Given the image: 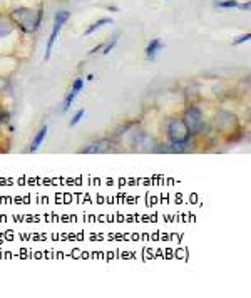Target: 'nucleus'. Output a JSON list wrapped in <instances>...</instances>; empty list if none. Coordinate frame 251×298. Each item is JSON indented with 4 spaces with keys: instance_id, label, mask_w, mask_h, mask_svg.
<instances>
[{
    "instance_id": "obj_12",
    "label": "nucleus",
    "mask_w": 251,
    "mask_h": 298,
    "mask_svg": "<svg viewBox=\"0 0 251 298\" xmlns=\"http://www.w3.org/2000/svg\"><path fill=\"white\" fill-rule=\"evenodd\" d=\"M84 114H86V112H84V109H81V111L79 112H77L76 116H74V119L72 121H70V126H76L77 123H79V121L84 118Z\"/></svg>"
},
{
    "instance_id": "obj_5",
    "label": "nucleus",
    "mask_w": 251,
    "mask_h": 298,
    "mask_svg": "<svg viewBox=\"0 0 251 298\" xmlns=\"http://www.w3.org/2000/svg\"><path fill=\"white\" fill-rule=\"evenodd\" d=\"M233 124H236V118L230 112H219L216 116V126L221 131H228Z\"/></svg>"
},
{
    "instance_id": "obj_9",
    "label": "nucleus",
    "mask_w": 251,
    "mask_h": 298,
    "mask_svg": "<svg viewBox=\"0 0 251 298\" xmlns=\"http://www.w3.org/2000/svg\"><path fill=\"white\" fill-rule=\"evenodd\" d=\"M106 24H111V19H99L97 22H94L91 27H89L87 30H86V35H91L94 30H97V29H101L103 26H106Z\"/></svg>"
},
{
    "instance_id": "obj_7",
    "label": "nucleus",
    "mask_w": 251,
    "mask_h": 298,
    "mask_svg": "<svg viewBox=\"0 0 251 298\" xmlns=\"http://www.w3.org/2000/svg\"><path fill=\"white\" fill-rule=\"evenodd\" d=\"M163 47H164V44H163V42H161L159 39H153V40H151V44H149L147 49H146V56H147V59H154V57H156V54H158Z\"/></svg>"
},
{
    "instance_id": "obj_13",
    "label": "nucleus",
    "mask_w": 251,
    "mask_h": 298,
    "mask_svg": "<svg viewBox=\"0 0 251 298\" xmlns=\"http://www.w3.org/2000/svg\"><path fill=\"white\" fill-rule=\"evenodd\" d=\"M116 44H117V39H114V40H112L109 45H106V49H104V52H103V54H106V56H107V54H109V52L112 51V47H114Z\"/></svg>"
},
{
    "instance_id": "obj_15",
    "label": "nucleus",
    "mask_w": 251,
    "mask_h": 298,
    "mask_svg": "<svg viewBox=\"0 0 251 298\" xmlns=\"http://www.w3.org/2000/svg\"><path fill=\"white\" fill-rule=\"evenodd\" d=\"M7 118H9V116L5 114V112H0V123H2V121H7Z\"/></svg>"
},
{
    "instance_id": "obj_1",
    "label": "nucleus",
    "mask_w": 251,
    "mask_h": 298,
    "mask_svg": "<svg viewBox=\"0 0 251 298\" xmlns=\"http://www.w3.org/2000/svg\"><path fill=\"white\" fill-rule=\"evenodd\" d=\"M12 20L19 26L23 32L32 34L39 29L42 20V10H32V9H15L10 14Z\"/></svg>"
},
{
    "instance_id": "obj_3",
    "label": "nucleus",
    "mask_w": 251,
    "mask_h": 298,
    "mask_svg": "<svg viewBox=\"0 0 251 298\" xmlns=\"http://www.w3.org/2000/svg\"><path fill=\"white\" fill-rule=\"evenodd\" d=\"M167 136H169L171 143H188L189 131L188 127L184 126L183 121L171 119L167 123Z\"/></svg>"
},
{
    "instance_id": "obj_6",
    "label": "nucleus",
    "mask_w": 251,
    "mask_h": 298,
    "mask_svg": "<svg viewBox=\"0 0 251 298\" xmlns=\"http://www.w3.org/2000/svg\"><path fill=\"white\" fill-rule=\"evenodd\" d=\"M109 141H95L92 144H89L86 149H82V153L86 154H95V153H104V151L109 149Z\"/></svg>"
},
{
    "instance_id": "obj_14",
    "label": "nucleus",
    "mask_w": 251,
    "mask_h": 298,
    "mask_svg": "<svg viewBox=\"0 0 251 298\" xmlns=\"http://www.w3.org/2000/svg\"><path fill=\"white\" fill-rule=\"evenodd\" d=\"M249 37H251L249 34H246V35H241L240 39H236V40H235V44H241V42H246V40H249Z\"/></svg>"
},
{
    "instance_id": "obj_10",
    "label": "nucleus",
    "mask_w": 251,
    "mask_h": 298,
    "mask_svg": "<svg viewBox=\"0 0 251 298\" xmlns=\"http://www.w3.org/2000/svg\"><path fill=\"white\" fill-rule=\"evenodd\" d=\"M12 32V27L7 20L0 19V37H4V35H9Z\"/></svg>"
},
{
    "instance_id": "obj_11",
    "label": "nucleus",
    "mask_w": 251,
    "mask_h": 298,
    "mask_svg": "<svg viewBox=\"0 0 251 298\" xmlns=\"http://www.w3.org/2000/svg\"><path fill=\"white\" fill-rule=\"evenodd\" d=\"M216 5L218 7H223V9H230V7H238L240 4H238L236 0H226V2H218Z\"/></svg>"
},
{
    "instance_id": "obj_4",
    "label": "nucleus",
    "mask_w": 251,
    "mask_h": 298,
    "mask_svg": "<svg viewBox=\"0 0 251 298\" xmlns=\"http://www.w3.org/2000/svg\"><path fill=\"white\" fill-rule=\"evenodd\" d=\"M69 15H70V14H69V12H65V10L57 12V14H56V19H54V29H52V34H51V37H49V42H47L45 60L51 57V52H52V45H54V42H56V39H57L59 32H61L62 26H64L65 22H67Z\"/></svg>"
},
{
    "instance_id": "obj_2",
    "label": "nucleus",
    "mask_w": 251,
    "mask_h": 298,
    "mask_svg": "<svg viewBox=\"0 0 251 298\" xmlns=\"http://www.w3.org/2000/svg\"><path fill=\"white\" fill-rule=\"evenodd\" d=\"M183 123H184V126L188 127L189 134H198V132L203 131V127H205L203 112L199 111L198 107H189L186 111V114H184Z\"/></svg>"
},
{
    "instance_id": "obj_8",
    "label": "nucleus",
    "mask_w": 251,
    "mask_h": 298,
    "mask_svg": "<svg viewBox=\"0 0 251 298\" xmlns=\"http://www.w3.org/2000/svg\"><path fill=\"white\" fill-rule=\"evenodd\" d=\"M45 136H47V126H44V127H42V129L37 132V136H35L34 143L31 144V151H32V153H34V151H37V149L40 148V144L44 143Z\"/></svg>"
}]
</instances>
